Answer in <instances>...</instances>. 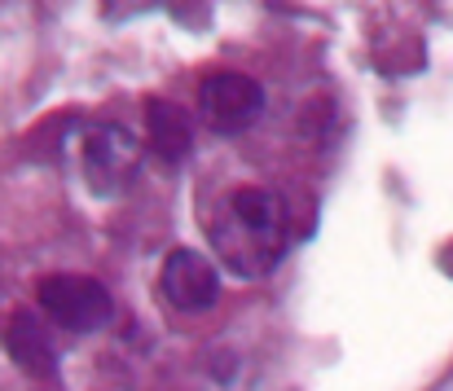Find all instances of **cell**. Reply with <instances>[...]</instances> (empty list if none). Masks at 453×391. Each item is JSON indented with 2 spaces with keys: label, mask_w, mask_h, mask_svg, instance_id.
<instances>
[{
  "label": "cell",
  "mask_w": 453,
  "mask_h": 391,
  "mask_svg": "<svg viewBox=\"0 0 453 391\" xmlns=\"http://www.w3.org/2000/svg\"><path fill=\"white\" fill-rule=\"evenodd\" d=\"M207 234H211L216 256L234 272L265 277L269 268L282 264L287 247H291V216H287V203L273 189L242 185V189L225 194Z\"/></svg>",
  "instance_id": "obj_1"
},
{
  "label": "cell",
  "mask_w": 453,
  "mask_h": 391,
  "mask_svg": "<svg viewBox=\"0 0 453 391\" xmlns=\"http://www.w3.org/2000/svg\"><path fill=\"white\" fill-rule=\"evenodd\" d=\"M35 299H40L44 317L58 330H71V334H93V330H106L115 321L111 290L97 277H84V272H53V277H44L35 286Z\"/></svg>",
  "instance_id": "obj_2"
},
{
  "label": "cell",
  "mask_w": 453,
  "mask_h": 391,
  "mask_svg": "<svg viewBox=\"0 0 453 391\" xmlns=\"http://www.w3.org/2000/svg\"><path fill=\"white\" fill-rule=\"evenodd\" d=\"M142 167V145L119 124H93L80 141V172L97 198H115L133 185Z\"/></svg>",
  "instance_id": "obj_3"
},
{
  "label": "cell",
  "mask_w": 453,
  "mask_h": 391,
  "mask_svg": "<svg viewBox=\"0 0 453 391\" xmlns=\"http://www.w3.org/2000/svg\"><path fill=\"white\" fill-rule=\"evenodd\" d=\"M198 111L216 132H242L260 119L265 88L242 71H211L198 84Z\"/></svg>",
  "instance_id": "obj_4"
},
{
  "label": "cell",
  "mask_w": 453,
  "mask_h": 391,
  "mask_svg": "<svg viewBox=\"0 0 453 391\" xmlns=\"http://www.w3.org/2000/svg\"><path fill=\"white\" fill-rule=\"evenodd\" d=\"M158 290H163V299L176 312H207L220 299V268L207 260L203 251H194V247H176L163 260Z\"/></svg>",
  "instance_id": "obj_5"
},
{
  "label": "cell",
  "mask_w": 453,
  "mask_h": 391,
  "mask_svg": "<svg viewBox=\"0 0 453 391\" xmlns=\"http://www.w3.org/2000/svg\"><path fill=\"white\" fill-rule=\"evenodd\" d=\"M4 348L9 356L18 361V370H27L31 379H49L58 370V352L44 334V326L31 317V312H13L9 326H4Z\"/></svg>",
  "instance_id": "obj_6"
},
{
  "label": "cell",
  "mask_w": 453,
  "mask_h": 391,
  "mask_svg": "<svg viewBox=\"0 0 453 391\" xmlns=\"http://www.w3.org/2000/svg\"><path fill=\"white\" fill-rule=\"evenodd\" d=\"M146 132H150V150L163 158V163H180L194 145V124L189 115L167 102V97H150L146 102Z\"/></svg>",
  "instance_id": "obj_7"
}]
</instances>
